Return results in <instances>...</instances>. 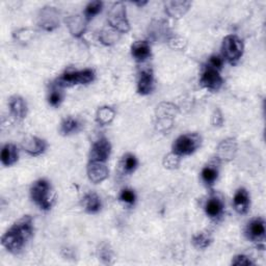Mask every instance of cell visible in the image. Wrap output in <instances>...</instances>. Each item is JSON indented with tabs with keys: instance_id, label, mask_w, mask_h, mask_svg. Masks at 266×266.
Wrapping results in <instances>:
<instances>
[{
	"instance_id": "9a60e30c",
	"label": "cell",
	"mask_w": 266,
	"mask_h": 266,
	"mask_svg": "<svg viewBox=\"0 0 266 266\" xmlns=\"http://www.w3.org/2000/svg\"><path fill=\"white\" fill-rule=\"evenodd\" d=\"M247 233L248 237L252 240H260L264 238L265 235V222L262 218H256L252 220L247 227Z\"/></svg>"
},
{
	"instance_id": "3957f363",
	"label": "cell",
	"mask_w": 266,
	"mask_h": 266,
	"mask_svg": "<svg viewBox=\"0 0 266 266\" xmlns=\"http://www.w3.org/2000/svg\"><path fill=\"white\" fill-rule=\"evenodd\" d=\"M95 72L91 69L83 71H67L57 80L58 87H70L74 85H88L94 80Z\"/></svg>"
},
{
	"instance_id": "836d02e7",
	"label": "cell",
	"mask_w": 266,
	"mask_h": 266,
	"mask_svg": "<svg viewBox=\"0 0 266 266\" xmlns=\"http://www.w3.org/2000/svg\"><path fill=\"white\" fill-rule=\"evenodd\" d=\"M232 264L233 265H237V266H248V265H252L253 262L251 261V259L247 256L244 255H238L236 257H234L233 261H232Z\"/></svg>"
},
{
	"instance_id": "ac0fdd59",
	"label": "cell",
	"mask_w": 266,
	"mask_h": 266,
	"mask_svg": "<svg viewBox=\"0 0 266 266\" xmlns=\"http://www.w3.org/2000/svg\"><path fill=\"white\" fill-rule=\"evenodd\" d=\"M85 20H87V19L80 17L78 15L71 16L68 18L67 24H68V27H69V29L73 35L80 36L85 32V30H86Z\"/></svg>"
},
{
	"instance_id": "7402d4cb",
	"label": "cell",
	"mask_w": 266,
	"mask_h": 266,
	"mask_svg": "<svg viewBox=\"0 0 266 266\" xmlns=\"http://www.w3.org/2000/svg\"><path fill=\"white\" fill-rule=\"evenodd\" d=\"M205 211L207 215H209L212 218L220 216L223 211V204L221 200H219L217 197L210 198L205 205Z\"/></svg>"
},
{
	"instance_id": "8992f818",
	"label": "cell",
	"mask_w": 266,
	"mask_h": 266,
	"mask_svg": "<svg viewBox=\"0 0 266 266\" xmlns=\"http://www.w3.org/2000/svg\"><path fill=\"white\" fill-rule=\"evenodd\" d=\"M222 55L230 64H236L240 59L243 53V43L242 41L236 35H228L223 39Z\"/></svg>"
},
{
	"instance_id": "cb8c5ba5",
	"label": "cell",
	"mask_w": 266,
	"mask_h": 266,
	"mask_svg": "<svg viewBox=\"0 0 266 266\" xmlns=\"http://www.w3.org/2000/svg\"><path fill=\"white\" fill-rule=\"evenodd\" d=\"M120 39V32L112 27L103 29L100 33V41L105 45H112Z\"/></svg>"
},
{
	"instance_id": "e0dca14e",
	"label": "cell",
	"mask_w": 266,
	"mask_h": 266,
	"mask_svg": "<svg viewBox=\"0 0 266 266\" xmlns=\"http://www.w3.org/2000/svg\"><path fill=\"white\" fill-rule=\"evenodd\" d=\"M191 7L188 2H169L166 3V12L173 18H181Z\"/></svg>"
},
{
	"instance_id": "52a82bcc",
	"label": "cell",
	"mask_w": 266,
	"mask_h": 266,
	"mask_svg": "<svg viewBox=\"0 0 266 266\" xmlns=\"http://www.w3.org/2000/svg\"><path fill=\"white\" fill-rule=\"evenodd\" d=\"M111 152V146L108 139L106 138H100L98 139L92 147L90 158L91 161H100V162H105Z\"/></svg>"
},
{
	"instance_id": "277c9868",
	"label": "cell",
	"mask_w": 266,
	"mask_h": 266,
	"mask_svg": "<svg viewBox=\"0 0 266 266\" xmlns=\"http://www.w3.org/2000/svg\"><path fill=\"white\" fill-rule=\"evenodd\" d=\"M108 22L110 27L120 33H126L130 29V25L126 16L125 6L122 3L115 4L108 13Z\"/></svg>"
},
{
	"instance_id": "d6a6232c",
	"label": "cell",
	"mask_w": 266,
	"mask_h": 266,
	"mask_svg": "<svg viewBox=\"0 0 266 266\" xmlns=\"http://www.w3.org/2000/svg\"><path fill=\"white\" fill-rule=\"evenodd\" d=\"M222 65H223V59H222V57H220L219 55H212V56L209 58L208 67L213 68V69L219 71V70L221 69Z\"/></svg>"
},
{
	"instance_id": "7c38bea8",
	"label": "cell",
	"mask_w": 266,
	"mask_h": 266,
	"mask_svg": "<svg viewBox=\"0 0 266 266\" xmlns=\"http://www.w3.org/2000/svg\"><path fill=\"white\" fill-rule=\"evenodd\" d=\"M154 87V77L153 72L150 69H145L140 72L138 83H137V91L140 95H148L152 92Z\"/></svg>"
},
{
	"instance_id": "7a4b0ae2",
	"label": "cell",
	"mask_w": 266,
	"mask_h": 266,
	"mask_svg": "<svg viewBox=\"0 0 266 266\" xmlns=\"http://www.w3.org/2000/svg\"><path fill=\"white\" fill-rule=\"evenodd\" d=\"M30 197L41 209L48 210L51 208L53 197L51 196V186L47 180L40 179L35 181L30 188Z\"/></svg>"
},
{
	"instance_id": "5b68a950",
	"label": "cell",
	"mask_w": 266,
	"mask_h": 266,
	"mask_svg": "<svg viewBox=\"0 0 266 266\" xmlns=\"http://www.w3.org/2000/svg\"><path fill=\"white\" fill-rule=\"evenodd\" d=\"M201 144V138L198 134H184L179 136L173 145V153L178 156H186L194 153Z\"/></svg>"
},
{
	"instance_id": "f1b7e54d",
	"label": "cell",
	"mask_w": 266,
	"mask_h": 266,
	"mask_svg": "<svg viewBox=\"0 0 266 266\" xmlns=\"http://www.w3.org/2000/svg\"><path fill=\"white\" fill-rule=\"evenodd\" d=\"M102 8H103V3L101 2L90 3L85 10V18L88 20V21H90V20L95 18L102 11Z\"/></svg>"
},
{
	"instance_id": "30bf717a",
	"label": "cell",
	"mask_w": 266,
	"mask_h": 266,
	"mask_svg": "<svg viewBox=\"0 0 266 266\" xmlns=\"http://www.w3.org/2000/svg\"><path fill=\"white\" fill-rule=\"evenodd\" d=\"M58 15L54 8H45L43 11H41L40 16V26L43 27L46 30H52L53 28L57 27Z\"/></svg>"
},
{
	"instance_id": "603a6c76",
	"label": "cell",
	"mask_w": 266,
	"mask_h": 266,
	"mask_svg": "<svg viewBox=\"0 0 266 266\" xmlns=\"http://www.w3.org/2000/svg\"><path fill=\"white\" fill-rule=\"evenodd\" d=\"M79 128H80V123L78 122V120L72 117H68L64 119L63 122H61L59 131L63 135H69V134L77 132Z\"/></svg>"
},
{
	"instance_id": "1f68e13d",
	"label": "cell",
	"mask_w": 266,
	"mask_h": 266,
	"mask_svg": "<svg viewBox=\"0 0 266 266\" xmlns=\"http://www.w3.org/2000/svg\"><path fill=\"white\" fill-rule=\"evenodd\" d=\"M179 161H180V156L176 155L175 153H172L166 156L165 166L166 168H169V169H175L179 166Z\"/></svg>"
},
{
	"instance_id": "ffe728a7",
	"label": "cell",
	"mask_w": 266,
	"mask_h": 266,
	"mask_svg": "<svg viewBox=\"0 0 266 266\" xmlns=\"http://www.w3.org/2000/svg\"><path fill=\"white\" fill-rule=\"evenodd\" d=\"M236 142L233 139L223 140L218 147V156L223 160H231L236 153Z\"/></svg>"
},
{
	"instance_id": "484cf974",
	"label": "cell",
	"mask_w": 266,
	"mask_h": 266,
	"mask_svg": "<svg viewBox=\"0 0 266 266\" xmlns=\"http://www.w3.org/2000/svg\"><path fill=\"white\" fill-rule=\"evenodd\" d=\"M115 110L110 107H101L97 112V121L101 125H107L115 118Z\"/></svg>"
},
{
	"instance_id": "44dd1931",
	"label": "cell",
	"mask_w": 266,
	"mask_h": 266,
	"mask_svg": "<svg viewBox=\"0 0 266 266\" xmlns=\"http://www.w3.org/2000/svg\"><path fill=\"white\" fill-rule=\"evenodd\" d=\"M19 154H18V149L16 146L12 144H7L2 151V162L3 165L6 167H11L14 163L18 160Z\"/></svg>"
},
{
	"instance_id": "5bb4252c",
	"label": "cell",
	"mask_w": 266,
	"mask_h": 266,
	"mask_svg": "<svg viewBox=\"0 0 266 266\" xmlns=\"http://www.w3.org/2000/svg\"><path fill=\"white\" fill-rule=\"evenodd\" d=\"M233 203H234L235 210L238 213H240V214L247 213L249 210V207H250L249 193L244 188H239L234 195Z\"/></svg>"
},
{
	"instance_id": "6da1fadb",
	"label": "cell",
	"mask_w": 266,
	"mask_h": 266,
	"mask_svg": "<svg viewBox=\"0 0 266 266\" xmlns=\"http://www.w3.org/2000/svg\"><path fill=\"white\" fill-rule=\"evenodd\" d=\"M33 234V222L29 215L23 216L3 236V245L11 253L18 254Z\"/></svg>"
},
{
	"instance_id": "ba28073f",
	"label": "cell",
	"mask_w": 266,
	"mask_h": 266,
	"mask_svg": "<svg viewBox=\"0 0 266 266\" xmlns=\"http://www.w3.org/2000/svg\"><path fill=\"white\" fill-rule=\"evenodd\" d=\"M201 84L207 90L215 92L218 91L222 86V78L217 70L207 67L202 74Z\"/></svg>"
},
{
	"instance_id": "d4e9b609",
	"label": "cell",
	"mask_w": 266,
	"mask_h": 266,
	"mask_svg": "<svg viewBox=\"0 0 266 266\" xmlns=\"http://www.w3.org/2000/svg\"><path fill=\"white\" fill-rule=\"evenodd\" d=\"M137 166H138V161H137L136 157L130 153L124 155V157H123L122 162H121V167H122L123 171H124V173H126V174L133 173L135 171V169L137 168Z\"/></svg>"
},
{
	"instance_id": "4fadbf2b",
	"label": "cell",
	"mask_w": 266,
	"mask_h": 266,
	"mask_svg": "<svg viewBox=\"0 0 266 266\" xmlns=\"http://www.w3.org/2000/svg\"><path fill=\"white\" fill-rule=\"evenodd\" d=\"M11 113L17 120H22L27 115V105L25 100L20 96H13L9 102Z\"/></svg>"
},
{
	"instance_id": "f546056e",
	"label": "cell",
	"mask_w": 266,
	"mask_h": 266,
	"mask_svg": "<svg viewBox=\"0 0 266 266\" xmlns=\"http://www.w3.org/2000/svg\"><path fill=\"white\" fill-rule=\"evenodd\" d=\"M48 101L51 106L57 107L60 105L61 101H63V94H61V92L58 89H52L51 92L49 93Z\"/></svg>"
},
{
	"instance_id": "9c48e42d",
	"label": "cell",
	"mask_w": 266,
	"mask_h": 266,
	"mask_svg": "<svg viewBox=\"0 0 266 266\" xmlns=\"http://www.w3.org/2000/svg\"><path fill=\"white\" fill-rule=\"evenodd\" d=\"M109 171L105 166V162L100 161H90L88 167V176L89 179L95 183H101L108 177Z\"/></svg>"
},
{
	"instance_id": "83f0119b",
	"label": "cell",
	"mask_w": 266,
	"mask_h": 266,
	"mask_svg": "<svg viewBox=\"0 0 266 266\" xmlns=\"http://www.w3.org/2000/svg\"><path fill=\"white\" fill-rule=\"evenodd\" d=\"M201 177L203 181L207 184V185H212V184H214V182L217 180L218 171L214 167H211V166L206 167L202 170Z\"/></svg>"
},
{
	"instance_id": "d6986e66",
	"label": "cell",
	"mask_w": 266,
	"mask_h": 266,
	"mask_svg": "<svg viewBox=\"0 0 266 266\" xmlns=\"http://www.w3.org/2000/svg\"><path fill=\"white\" fill-rule=\"evenodd\" d=\"M83 206L89 213H97L101 209V199L95 193H90L83 199Z\"/></svg>"
},
{
	"instance_id": "8fae6325",
	"label": "cell",
	"mask_w": 266,
	"mask_h": 266,
	"mask_svg": "<svg viewBox=\"0 0 266 266\" xmlns=\"http://www.w3.org/2000/svg\"><path fill=\"white\" fill-rule=\"evenodd\" d=\"M22 148L29 155L39 156L46 150L47 144L44 139H41L36 136H30L24 140Z\"/></svg>"
},
{
	"instance_id": "4316f807",
	"label": "cell",
	"mask_w": 266,
	"mask_h": 266,
	"mask_svg": "<svg viewBox=\"0 0 266 266\" xmlns=\"http://www.w3.org/2000/svg\"><path fill=\"white\" fill-rule=\"evenodd\" d=\"M212 238L210 236L209 233L207 232H201L197 235L194 236L193 238V243L197 249L203 250V249H206L208 245L211 243Z\"/></svg>"
},
{
	"instance_id": "2e32d148",
	"label": "cell",
	"mask_w": 266,
	"mask_h": 266,
	"mask_svg": "<svg viewBox=\"0 0 266 266\" xmlns=\"http://www.w3.org/2000/svg\"><path fill=\"white\" fill-rule=\"evenodd\" d=\"M131 53L136 60L144 61L151 55L150 45L146 41H137L131 47Z\"/></svg>"
},
{
	"instance_id": "4dcf8cb0",
	"label": "cell",
	"mask_w": 266,
	"mask_h": 266,
	"mask_svg": "<svg viewBox=\"0 0 266 266\" xmlns=\"http://www.w3.org/2000/svg\"><path fill=\"white\" fill-rule=\"evenodd\" d=\"M135 199H136V197H135L134 192L131 189H128V188L123 189L120 194V200L122 202H124L125 204H128V205H132V204H134Z\"/></svg>"
}]
</instances>
